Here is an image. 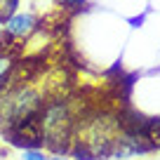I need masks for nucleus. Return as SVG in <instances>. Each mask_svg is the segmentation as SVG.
Returning <instances> with one entry per match:
<instances>
[{
	"label": "nucleus",
	"instance_id": "3",
	"mask_svg": "<svg viewBox=\"0 0 160 160\" xmlns=\"http://www.w3.org/2000/svg\"><path fill=\"white\" fill-rule=\"evenodd\" d=\"M71 155H73L75 160H94V153H92V148L87 144H75L73 148H71Z\"/></svg>",
	"mask_w": 160,
	"mask_h": 160
},
{
	"label": "nucleus",
	"instance_id": "2",
	"mask_svg": "<svg viewBox=\"0 0 160 160\" xmlns=\"http://www.w3.org/2000/svg\"><path fill=\"white\" fill-rule=\"evenodd\" d=\"M12 71H14V61H12V57L0 54V92H5L7 82H12Z\"/></svg>",
	"mask_w": 160,
	"mask_h": 160
},
{
	"label": "nucleus",
	"instance_id": "1",
	"mask_svg": "<svg viewBox=\"0 0 160 160\" xmlns=\"http://www.w3.org/2000/svg\"><path fill=\"white\" fill-rule=\"evenodd\" d=\"M38 31V17L33 12H14L5 19V35L7 40L28 38Z\"/></svg>",
	"mask_w": 160,
	"mask_h": 160
},
{
	"label": "nucleus",
	"instance_id": "4",
	"mask_svg": "<svg viewBox=\"0 0 160 160\" xmlns=\"http://www.w3.org/2000/svg\"><path fill=\"white\" fill-rule=\"evenodd\" d=\"M45 158L47 155L40 148H24V153H21V160H45Z\"/></svg>",
	"mask_w": 160,
	"mask_h": 160
},
{
	"label": "nucleus",
	"instance_id": "6",
	"mask_svg": "<svg viewBox=\"0 0 160 160\" xmlns=\"http://www.w3.org/2000/svg\"><path fill=\"white\" fill-rule=\"evenodd\" d=\"M5 42H7V35H5V19L0 17V50L5 47Z\"/></svg>",
	"mask_w": 160,
	"mask_h": 160
},
{
	"label": "nucleus",
	"instance_id": "5",
	"mask_svg": "<svg viewBox=\"0 0 160 160\" xmlns=\"http://www.w3.org/2000/svg\"><path fill=\"white\" fill-rule=\"evenodd\" d=\"M59 5H64L66 10H71V12H78V10H82V7L87 5V0H57Z\"/></svg>",
	"mask_w": 160,
	"mask_h": 160
},
{
	"label": "nucleus",
	"instance_id": "7",
	"mask_svg": "<svg viewBox=\"0 0 160 160\" xmlns=\"http://www.w3.org/2000/svg\"><path fill=\"white\" fill-rule=\"evenodd\" d=\"M45 160H68L66 155H59V153H54V155H50V158H45Z\"/></svg>",
	"mask_w": 160,
	"mask_h": 160
}]
</instances>
